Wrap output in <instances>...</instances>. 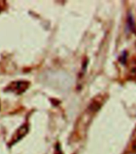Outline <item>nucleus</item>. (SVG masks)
<instances>
[{
    "label": "nucleus",
    "mask_w": 136,
    "mask_h": 154,
    "mask_svg": "<svg viewBox=\"0 0 136 154\" xmlns=\"http://www.w3.org/2000/svg\"><path fill=\"white\" fill-rule=\"evenodd\" d=\"M131 148H132V150H133V151H134V152H136V139H135V140H134V141H133V143H132Z\"/></svg>",
    "instance_id": "1"
}]
</instances>
